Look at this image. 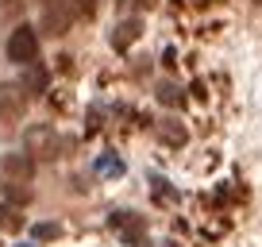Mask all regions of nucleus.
I'll use <instances>...</instances> for the list:
<instances>
[{
    "label": "nucleus",
    "instance_id": "obj_9",
    "mask_svg": "<svg viewBox=\"0 0 262 247\" xmlns=\"http://www.w3.org/2000/svg\"><path fill=\"white\" fill-rule=\"evenodd\" d=\"M47 70L39 66V62H35V66H27V74H24V93H35V97H39L42 89H47Z\"/></svg>",
    "mask_w": 262,
    "mask_h": 247
},
{
    "label": "nucleus",
    "instance_id": "obj_6",
    "mask_svg": "<svg viewBox=\"0 0 262 247\" xmlns=\"http://www.w3.org/2000/svg\"><path fill=\"white\" fill-rule=\"evenodd\" d=\"M139 35H143V24H139V19H123V24L112 31V47H116V50H127Z\"/></svg>",
    "mask_w": 262,
    "mask_h": 247
},
{
    "label": "nucleus",
    "instance_id": "obj_13",
    "mask_svg": "<svg viewBox=\"0 0 262 247\" xmlns=\"http://www.w3.org/2000/svg\"><path fill=\"white\" fill-rule=\"evenodd\" d=\"M74 8H77V16L93 19V16H97V0H74Z\"/></svg>",
    "mask_w": 262,
    "mask_h": 247
},
{
    "label": "nucleus",
    "instance_id": "obj_5",
    "mask_svg": "<svg viewBox=\"0 0 262 247\" xmlns=\"http://www.w3.org/2000/svg\"><path fill=\"white\" fill-rule=\"evenodd\" d=\"M42 27H47L50 35H66V31H70V4H62V0L47 4V12H42Z\"/></svg>",
    "mask_w": 262,
    "mask_h": 247
},
{
    "label": "nucleus",
    "instance_id": "obj_11",
    "mask_svg": "<svg viewBox=\"0 0 262 247\" xmlns=\"http://www.w3.org/2000/svg\"><path fill=\"white\" fill-rule=\"evenodd\" d=\"M97 170L112 178V174H123V162H120V158H100V162H97Z\"/></svg>",
    "mask_w": 262,
    "mask_h": 247
},
{
    "label": "nucleus",
    "instance_id": "obj_1",
    "mask_svg": "<svg viewBox=\"0 0 262 247\" xmlns=\"http://www.w3.org/2000/svg\"><path fill=\"white\" fill-rule=\"evenodd\" d=\"M8 62H16V66H35L39 62V31L27 24H19L16 31L8 35Z\"/></svg>",
    "mask_w": 262,
    "mask_h": 247
},
{
    "label": "nucleus",
    "instance_id": "obj_15",
    "mask_svg": "<svg viewBox=\"0 0 262 247\" xmlns=\"http://www.w3.org/2000/svg\"><path fill=\"white\" fill-rule=\"evenodd\" d=\"M19 4H24V0H0V12H4V16H16Z\"/></svg>",
    "mask_w": 262,
    "mask_h": 247
},
{
    "label": "nucleus",
    "instance_id": "obj_4",
    "mask_svg": "<svg viewBox=\"0 0 262 247\" xmlns=\"http://www.w3.org/2000/svg\"><path fill=\"white\" fill-rule=\"evenodd\" d=\"M24 85H0V120L4 123H16L19 116H24Z\"/></svg>",
    "mask_w": 262,
    "mask_h": 247
},
{
    "label": "nucleus",
    "instance_id": "obj_2",
    "mask_svg": "<svg viewBox=\"0 0 262 247\" xmlns=\"http://www.w3.org/2000/svg\"><path fill=\"white\" fill-rule=\"evenodd\" d=\"M24 147H27V155H39V158H58V135H54V128H47V123H39V128H27L24 132Z\"/></svg>",
    "mask_w": 262,
    "mask_h": 247
},
{
    "label": "nucleus",
    "instance_id": "obj_10",
    "mask_svg": "<svg viewBox=\"0 0 262 247\" xmlns=\"http://www.w3.org/2000/svg\"><path fill=\"white\" fill-rule=\"evenodd\" d=\"M0 228H4V232H19V228H24V213H19V205H0Z\"/></svg>",
    "mask_w": 262,
    "mask_h": 247
},
{
    "label": "nucleus",
    "instance_id": "obj_8",
    "mask_svg": "<svg viewBox=\"0 0 262 247\" xmlns=\"http://www.w3.org/2000/svg\"><path fill=\"white\" fill-rule=\"evenodd\" d=\"M158 135H162V143H170V147H185V139H189L185 123H178V120H162L158 123Z\"/></svg>",
    "mask_w": 262,
    "mask_h": 247
},
{
    "label": "nucleus",
    "instance_id": "obj_16",
    "mask_svg": "<svg viewBox=\"0 0 262 247\" xmlns=\"http://www.w3.org/2000/svg\"><path fill=\"white\" fill-rule=\"evenodd\" d=\"M135 8H139V12H150V8H158V0H135Z\"/></svg>",
    "mask_w": 262,
    "mask_h": 247
},
{
    "label": "nucleus",
    "instance_id": "obj_12",
    "mask_svg": "<svg viewBox=\"0 0 262 247\" xmlns=\"http://www.w3.org/2000/svg\"><path fill=\"white\" fill-rule=\"evenodd\" d=\"M31 232H35V239H54L62 228H58V224H35Z\"/></svg>",
    "mask_w": 262,
    "mask_h": 247
},
{
    "label": "nucleus",
    "instance_id": "obj_17",
    "mask_svg": "<svg viewBox=\"0 0 262 247\" xmlns=\"http://www.w3.org/2000/svg\"><path fill=\"white\" fill-rule=\"evenodd\" d=\"M39 4H42V8H47V4H54V0H39Z\"/></svg>",
    "mask_w": 262,
    "mask_h": 247
},
{
    "label": "nucleus",
    "instance_id": "obj_3",
    "mask_svg": "<svg viewBox=\"0 0 262 247\" xmlns=\"http://www.w3.org/2000/svg\"><path fill=\"white\" fill-rule=\"evenodd\" d=\"M0 174H4L8 181H16V186H27V181L35 178V155H27V151L4 155L0 158Z\"/></svg>",
    "mask_w": 262,
    "mask_h": 247
},
{
    "label": "nucleus",
    "instance_id": "obj_7",
    "mask_svg": "<svg viewBox=\"0 0 262 247\" xmlns=\"http://www.w3.org/2000/svg\"><path fill=\"white\" fill-rule=\"evenodd\" d=\"M112 228H123V236H127L131 243L143 239V220L135 213H112Z\"/></svg>",
    "mask_w": 262,
    "mask_h": 247
},
{
    "label": "nucleus",
    "instance_id": "obj_14",
    "mask_svg": "<svg viewBox=\"0 0 262 247\" xmlns=\"http://www.w3.org/2000/svg\"><path fill=\"white\" fill-rule=\"evenodd\" d=\"M158 100H162V105H178V100H181V93L173 89V85H162V89H158Z\"/></svg>",
    "mask_w": 262,
    "mask_h": 247
}]
</instances>
